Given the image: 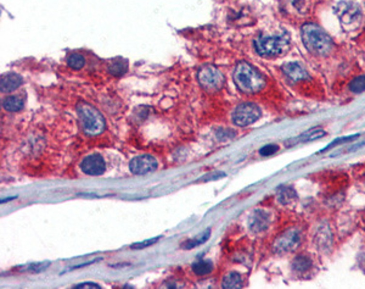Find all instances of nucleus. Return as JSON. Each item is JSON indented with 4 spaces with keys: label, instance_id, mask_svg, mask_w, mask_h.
<instances>
[{
    "label": "nucleus",
    "instance_id": "nucleus-1",
    "mask_svg": "<svg viewBox=\"0 0 365 289\" xmlns=\"http://www.w3.org/2000/svg\"><path fill=\"white\" fill-rule=\"evenodd\" d=\"M302 42L309 53L318 56L328 55L334 47L331 38L314 23H307L302 27Z\"/></svg>",
    "mask_w": 365,
    "mask_h": 289
},
{
    "label": "nucleus",
    "instance_id": "nucleus-2",
    "mask_svg": "<svg viewBox=\"0 0 365 289\" xmlns=\"http://www.w3.org/2000/svg\"><path fill=\"white\" fill-rule=\"evenodd\" d=\"M234 82L241 92L257 93L265 87V80L255 67L247 63H240L234 70Z\"/></svg>",
    "mask_w": 365,
    "mask_h": 289
},
{
    "label": "nucleus",
    "instance_id": "nucleus-3",
    "mask_svg": "<svg viewBox=\"0 0 365 289\" xmlns=\"http://www.w3.org/2000/svg\"><path fill=\"white\" fill-rule=\"evenodd\" d=\"M253 44L258 55L264 58H275L289 50L290 38L286 33L280 35H260Z\"/></svg>",
    "mask_w": 365,
    "mask_h": 289
},
{
    "label": "nucleus",
    "instance_id": "nucleus-4",
    "mask_svg": "<svg viewBox=\"0 0 365 289\" xmlns=\"http://www.w3.org/2000/svg\"><path fill=\"white\" fill-rule=\"evenodd\" d=\"M82 128L88 136H98L105 129V120L103 115L89 104H79L77 108Z\"/></svg>",
    "mask_w": 365,
    "mask_h": 289
},
{
    "label": "nucleus",
    "instance_id": "nucleus-5",
    "mask_svg": "<svg viewBox=\"0 0 365 289\" xmlns=\"http://www.w3.org/2000/svg\"><path fill=\"white\" fill-rule=\"evenodd\" d=\"M301 244V232L300 229L292 227L286 229L280 234L273 243V250L275 254H288L293 252Z\"/></svg>",
    "mask_w": 365,
    "mask_h": 289
},
{
    "label": "nucleus",
    "instance_id": "nucleus-6",
    "mask_svg": "<svg viewBox=\"0 0 365 289\" xmlns=\"http://www.w3.org/2000/svg\"><path fill=\"white\" fill-rule=\"evenodd\" d=\"M260 109L253 103H243L235 108L233 112V121L236 126L246 127L250 126L256 121L259 120Z\"/></svg>",
    "mask_w": 365,
    "mask_h": 289
},
{
    "label": "nucleus",
    "instance_id": "nucleus-7",
    "mask_svg": "<svg viewBox=\"0 0 365 289\" xmlns=\"http://www.w3.org/2000/svg\"><path fill=\"white\" fill-rule=\"evenodd\" d=\"M198 80L202 88L211 92L218 91L224 84V76L218 68L211 65L203 66L202 68H200L198 73Z\"/></svg>",
    "mask_w": 365,
    "mask_h": 289
},
{
    "label": "nucleus",
    "instance_id": "nucleus-8",
    "mask_svg": "<svg viewBox=\"0 0 365 289\" xmlns=\"http://www.w3.org/2000/svg\"><path fill=\"white\" fill-rule=\"evenodd\" d=\"M335 14L343 25H350L360 18V9L357 4L350 1H340L335 6Z\"/></svg>",
    "mask_w": 365,
    "mask_h": 289
},
{
    "label": "nucleus",
    "instance_id": "nucleus-9",
    "mask_svg": "<svg viewBox=\"0 0 365 289\" xmlns=\"http://www.w3.org/2000/svg\"><path fill=\"white\" fill-rule=\"evenodd\" d=\"M157 161L151 155H140L133 159L129 163V169L134 175H146L157 169Z\"/></svg>",
    "mask_w": 365,
    "mask_h": 289
},
{
    "label": "nucleus",
    "instance_id": "nucleus-10",
    "mask_svg": "<svg viewBox=\"0 0 365 289\" xmlns=\"http://www.w3.org/2000/svg\"><path fill=\"white\" fill-rule=\"evenodd\" d=\"M105 160L98 154L87 156L80 163V170L89 176H100L105 172Z\"/></svg>",
    "mask_w": 365,
    "mask_h": 289
},
{
    "label": "nucleus",
    "instance_id": "nucleus-11",
    "mask_svg": "<svg viewBox=\"0 0 365 289\" xmlns=\"http://www.w3.org/2000/svg\"><path fill=\"white\" fill-rule=\"evenodd\" d=\"M269 214L260 209L256 210L251 215L250 220H248V227H250V231L253 232V233H262V232H264L269 227Z\"/></svg>",
    "mask_w": 365,
    "mask_h": 289
},
{
    "label": "nucleus",
    "instance_id": "nucleus-12",
    "mask_svg": "<svg viewBox=\"0 0 365 289\" xmlns=\"http://www.w3.org/2000/svg\"><path fill=\"white\" fill-rule=\"evenodd\" d=\"M283 71L290 80H295V82H301V80H305L309 78V75L304 70V67L298 63H288L283 67Z\"/></svg>",
    "mask_w": 365,
    "mask_h": 289
},
{
    "label": "nucleus",
    "instance_id": "nucleus-13",
    "mask_svg": "<svg viewBox=\"0 0 365 289\" xmlns=\"http://www.w3.org/2000/svg\"><path fill=\"white\" fill-rule=\"evenodd\" d=\"M23 83L22 77L16 73H6V75L1 76L0 80V88L3 93H10L17 89L21 84Z\"/></svg>",
    "mask_w": 365,
    "mask_h": 289
},
{
    "label": "nucleus",
    "instance_id": "nucleus-14",
    "mask_svg": "<svg viewBox=\"0 0 365 289\" xmlns=\"http://www.w3.org/2000/svg\"><path fill=\"white\" fill-rule=\"evenodd\" d=\"M276 196H278V201L281 205H289V204L297 200V192L292 187L283 186L279 188L278 195Z\"/></svg>",
    "mask_w": 365,
    "mask_h": 289
},
{
    "label": "nucleus",
    "instance_id": "nucleus-15",
    "mask_svg": "<svg viewBox=\"0 0 365 289\" xmlns=\"http://www.w3.org/2000/svg\"><path fill=\"white\" fill-rule=\"evenodd\" d=\"M331 245V233L328 227H321L315 233V246L326 249V246Z\"/></svg>",
    "mask_w": 365,
    "mask_h": 289
},
{
    "label": "nucleus",
    "instance_id": "nucleus-16",
    "mask_svg": "<svg viewBox=\"0 0 365 289\" xmlns=\"http://www.w3.org/2000/svg\"><path fill=\"white\" fill-rule=\"evenodd\" d=\"M312 265L313 262L309 257H307V255H298L292 261V269L293 271L298 272V273H304V272L309 271Z\"/></svg>",
    "mask_w": 365,
    "mask_h": 289
},
{
    "label": "nucleus",
    "instance_id": "nucleus-17",
    "mask_svg": "<svg viewBox=\"0 0 365 289\" xmlns=\"http://www.w3.org/2000/svg\"><path fill=\"white\" fill-rule=\"evenodd\" d=\"M241 284H243V279H241L240 273H238V272H230V273H228L227 276L223 278L222 282V287L225 289L240 288Z\"/></svg>",
    "mask_w": 365,
    "mask_h": 289
},
{
    "label": "nucleus",
    "instance_id": "nucleus-18",
    "mask_svg": "<svg viewBox=\"0 0 365 289\" xmlns=\"http://www.w3.org/2000/svg\"><path fill=\"white\" fill-rule=\"evenodd\" d=\"M3 108L10 112H16V111L22 110L23 100L18 96H9L3 101Z\"/></svg>",
    "mask_w": 365,
    "mask_h": 289
},
{
    "label": "nucleus",
    "instance_id": "nucleus-19",
    "mask_svg": "<svg viewBox=\"0 0 365 289\" xmlns=\"http://www.w3.org/2000/svg\"><path fill=\"white\" fill-rule=\"evenodd\" d=\"M210 233H211V231H210V229H207L205 233L200 234V236L196 237V238L190 239V241H184V243H182V249H194V248H196V246L206 243V241H207V239L210 238Z\"/></svg>",
    "mask_w": 365,
    "mask_h": 289
},
{
    "label": "nucleus",
    "instance_id": "nucleus-20",
    "mask_svg": "<svg viewBox=\"0 0 365 289\" xmlns=\"http://www.w3.org/2000/svg\"><path fill=\"white\" fill-rule=\"evenodd\" d=\"M348 88H350V92H353L355 94L363 93L365 91V76H358V77L353 78L350 80Z\"/></svg>",
    "mask_w": 365,
    "mask_h": 289
},
{
    "label": "nucleus",
    "instance_id": "nucleus-21",
    "mask_svg": "<svg viewBox=\"0 0 365 289\" xmlns=\"http://www.w3.org/2000/svg\"><path fill=\"white\" fill-rule=\"evenodd\" d=\"M67 64L71 68H73V70H80V68H83V66H84L85 64L84 56L80 55V54L78 53L71 54L67 59Z\"/></svg>",
    "mask_w": 365,
    "mask_h": 289
},
{
    "label": "nucleus",
    "instance_id": "nucleus-22",
    "mask_svg": "<svg viewBox=\"0 0 365 289\" xmlns=\"http://www.w3.org/2000/svg\"><path fill=\"white\" fill-rule=\"evenodd\" d=\"M193 271L198 276H206L212 271V264L210 261H198L193 265Z\"/></svg>",
    "mask_w": 365,
    "mask_h": 289
},
{
    "label": "nucleus",
    "instance_id": "nucleus-23",
    "mask_svg": "<svg viewBox=\"0 0 365 289\" xmlns=\"http://www.w3.org/2000/svg\"><path fill=\"white\" fill-rule=\"evenodd\" d=\"M326 136V132L323 131V129H315V131H313V129H310V131H308L307 133L302 134L301 136V141L302 142H313V141H317V139H320L323 138V137Z\"/></svg>",
    "mask_w": 365,
    "mask_h": 289
},
{
    "label": "nucleus",
    "instance_id": "nucleus-24",
    "mask_svg": "<svg viewBox=\"0 0 365 289\" xmlns=\"http://www.w3.org/2000/svg\"><path fill=\"white\" fill-rule=\"evenodd\" d=\"M358 137H359V134H355V136H348V137H341V138L335 139V141L331 142V143L329 144V145L326 146L325 149H323V150H321V153H324V151L329 150V149L335 148V146L340 145V144H343V143H350V142L355 141V139H357Z\"/></svg>",
    "mask_w": 365,
    "mask_h": 289
},
{
    "label": "nucleus",
    "instance_id": "nucleus-25",
    "mask_svg": "<svg viewBox=\"0 0 365 289\" xmlns=\"http://www.w3.org/2000/svg\"><path fill=\"white\" fill-rule=\"evenodd\" d=\"M127 71V65L123 61H115L112 65L110 66V72L113 76H122L123 73Z\"/></svg>",
    "mask_w": 365,
    "mask_h": 289
},
{
    "label": "nucleus",
    "instance_id": "nucleus-26",
    "mask_svg": "<svg viewBox=\"0 0 365 289\" xmlns=\"http://www.w3.org/2000/svg\"><path fill=\"white\" fill-rule=\"evenodd\" d=\"M279 150V145H275V144H269V145H264L263 148L259 149V154L262 156H270L274 155L276 151Z\"/></svg>",
    "mask_w": 365,
    "mask_h": 289
},
{
    "label": "nucleus",
    "instance_id": "nucleus-27",
    "mask_svg": "<svg viewBox=\"0 0 365 289\" xmlns=\"http://www.w3.org/2000/svg\"><path fill=\"white\" fill-rule=\"evenodd\" d=\"M158 241H160V237H156V238H152V239H148V241H141V243H135L134 245H132V249H144V248H146V246L153 245V244L157 243Z\"/></svg>",
    "mask_w": 365,
    "mask_h": 289
},
{
    "label": "nucleus",
    "instance_id": "nucleus-28",
    "mask_svg": "<svg viewBox=\"0 0 365 289\" xmlns=\"http://www.w3.org/2000/svg\"><path fill=\"white\" fill-rule=\"evenodd\" d=\"M75 288H100V286L96 283H91V282H85V283H80L75 286Z\"/></svg>",
    "mask_w": 365,
    "mask_h": 289
}]
</instances>
